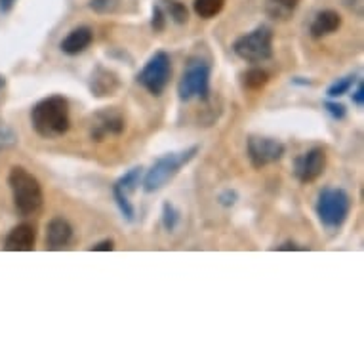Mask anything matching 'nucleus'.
<instances>
[{"instance_id": "11", "label": "nucleus", "mask_w": 364, "mask_h": 364, "mask_svg": "<svg viewBox=\"0 0 364 364\" xmlns=\"http://www.w3.org/2000/svg\"><path fill=\"white\" fill-rule=\"evenodd\" d=\"M73 239L71 223L63 218H54L50 220L46 227V248L48 250H63Z\"/></svg>"}, {"instance_id": "17", "label": "nucleus", "mask_w": 364, "mask_h": 364, "mask_svg": "<svg viewBox=\"0 0 364 364\" xmlns=\"http://www.w3.org/2000/svg\"><path fill=\"white\" fill-rule=\"evenodd\" d=\"M223 6H225V0H195L193 2V10L203 19L215 18L223 10Z\"/></svg>"}, {"instance_id": "20", "label": "nucleus", "mask_w": 364, "mask_h": 364, "mask_svg": "<svg viewBox=\"0 0 364 364\" xmlns=\"http://www.w3.org/2000/svg\"><path fill=\"white\" fill-rule=\"evenodd\" d=\"M269 82V75L263 69H250L245 73V86L248 90H262Z\"/></svg>"}, {"instance_id": "31", "label": "nucleus", "mask_w": 364, "mask_h": 364, "mask_svg": "<svg viewBox=\"0 0 364 364\" xmlns=\"http://www.w3.org/2000/svg\"><path fill=\"white\" fill-rule=\"evenodd\" d=\"M279 250H304V248H301V246L292 245V242H287V245L279 246Z\"/></svg>"}, {"instance_id": "4", "label": "nucleus", "mask_w": 364, "mask_h": 364, "mask_svg": "<svg viewBox=\"0 0 364 364\" xmlns=\"http://www.w3.org/2000/svg\"><path fill=\"white\" fill-rule=\"evenodd\" d=\"M198 153V145H193L187 151L181 153H168V155L161 156L159 161L153 164L147 176L144 179V189L147 193H155L159 189L166 186L168 181L181 170V168L189 164Z\"/></svg>"}, {"instance_id": "15", "label": "nucleus", "mask_w": 364, "mask_h": 364, "mask_svg": "<svg viewBox=\"0 0 364 364\" xmlns=\"http://www.w3.org/2000/svg\"><path fill=\"white\" fill-rule=\"evenodd\" d=\"M341 27V16L334 10H324V12L316 14L315 21L311 23V35L315 38L321 36L332 35Z\"/></svg>"}, {"instance_id": "7", "label": "nucleus", "mask_w": 364, "mask_h": 364, "mask_svg": "<svg viewBox=\"0 0 364 364\" xmlns=\"http://www.w3.org/2000/svg\"><path fill=\"white\" fill-rule=\"evenodd\" d=\"M172 77V61L166 52H156L147 63L144 71L138 75V80L149 90L153 96H161L166 90L168 82Z\"/></svg>"}, {"instance_id": "27", "label": "nucleus", "mask_w": 364, "mask_h": 364, "mask_svg": "<svg viewBox=\"0 0 364 364\" xmlns=\"http://www.w3.org/2000/svg\"><path fill=\"white\" fill-rule=\"evenodd\" d=\"M114 248V242L111 239L107 240H102V242H97V245H94L90 250H94V252H111Z\"/></svg>"}, {"instance_id": "14", "label": "nucleus", "mask_w": 364, "mask_h": 364, "mask_svg": "<svg viewBox=\"0 0 364 364\" xmlns=\"http://www.w3.org/2000/svg\"><path fill=\"white\" fill-rule=\"evenodd\" d=\"M120 82L117 75L113 71H107V69H103V67H97L96 73L92 75V92H94V96L103 97V96H113L114 92L119 90Z\"/></svg>"}, {"instance_id": "16", "label": "nucleus", "mask_w": 364, "mask_h": 364, "mask_svg": "<svg viewBox=\"0 0 364 364\" xmlns=\"http://www.w3.org/2000/svg\"><path fill=\"white\" fill-rule=\"evenodd\" d=\"M301 0H267V14L275 19H288Z\"/></svg>"}, {"instance_id": "19", "label": "nucleus", "mask_w": 364, "mask_h": 364, "mask_svg": "<svg viewBox=\"0 0 364 364\" xmlns=\"http://www.w3.org/2000/svg\"><path fill=\"white\" fill-rule=\"evenodd\" d=\"M162 10L170 16V18L176 21V23L183 25L189 18V14H187V8L179 2V0H164V4H161Z\"/></svg>"}, {"instance_id": "25", "label": "nucleus", "mask_w": 364, "mask_h": 364, "mask_svg": "<svg viewBox=\"0 0 364 364\" xmlns=\"http://www.w3.org/2000/svg\"><path fill=\"white\" fill-rule=\"evenodd\" d=\"M166 25V12L162 10L161 4H156L155 10H153V27L155 31H162Z\"/></svg>"}, {"instance_id": "18", "label": "nucleus", "mask_w": 364, "mask_h": 364, "mask_svg": "<svg viewBox=\"0 0 364 364\" xmlns=\"http://www.w3.org/2000/svg\"><path fill=\"white\" fill-rule=\"evenodd\" d=\"M141 183V168H132L130 172L124 173L122 178L114 183V187L122 191L124 195H132V193L138 189V186Z\"/></svg>"}, {"instance_id": "22", "label": "nucleus", "mask_w": 364, "mask_h": 364, "mask_svg": "<svg viewBox=\"0 0 364 364\" xmlns=\"http://www.w3.org/2000/svg\"><path fill=\"white\" fill-rule=\"evenodd\" d=\"M355 82H357V77H355V75H349V77H343L340 78V80H336V82L328 88V96L330 97L343 96V94H347V92L353 88V84Z\"/></svg>"}, {"instance_id": "29", "label": "nucleus", "mask_w": 364, "mask_h": 364, "mask_svg": "<svg viewBox=\"0 0 364 364\" xmlns=\"http://www.w3.org/2000/svg\"><path fill=\"white\" fill-rule=\"evenodd\" d=\"M363 102H364V88H363V82H358L357 90H355V94H353V103L360 107Z\"/></svg>"}, {"instance_id": "28", "label": "nucleus", "mask_w": 364, "mask_h": 364, "mask_svg": "<svg viewBox=\"0 0 364 364\" xmlns=\"http://www.w3.org/2000/svg\"><path fill=\"white\" fill-rule=\"evenodd\" d=\"M220 203L223 204V206H233V204L237 203V193H235V191H225L220 197Z\"/></svg>"}, {"instance_id": "13", "label": "nucleus", "mask_w": 364, "mask_h": 364, "mask_svg": "<svg viewBox=\"0 0 364 364\" xmlns=\"http://www.w3.org/2000/svg\"><path fill=\"white\" fill-rule=\"evenodd\" d=\"M92 42H94V31L84 25V27L73 29L71 33L61 41V50H63L67 55H78L82 54L86 48H90Z\"/></svg>"}, {"instance_id": "32", "label": "nucleus", "mask_w": 364, "mask_h": 364, "mask_svg": "<svg viewBox=\"0 0 364 364\" xmlns=\"http://www.w3.org/2000/svg\"><path fill=\"white\" fill-rule=\"evenodd\" d=\"M4 88V77H2V75H0V90Z\"/></svg>"}, {"instance_id": "2", "label": "nucleus", "mask_w": 364, "mask_h": 364, "mask_svg": "<svg viewBox=\"0 0 364 364\" xmlns=\"http://www.w3.org/2000/svg\"><path fill=\"white\" fill-rule=\"evenodd\" d=\"M8 186L12 191L14 204L21 215H33L42 208L44 195H42L41 181L27 172L25 168L14 166L8 173Z\"/></svg>"}, {"instance_id": "5", "label": "nucleus", "mask_w": 364, "mask_h": 364, "mask_svg": "<svg viewBox=\"0 0 364 364\" xmlns=\"http://www.w3.org/2000/svg\"><path fill=\"white\" fill-rule=\"evenodd\" d=\"M235 54L248 63H262L273 55V31L262 25L252 33L237 38L233 44Z\"/></svg>"}, {"instance_id": "8", "label": "nucleus", "mask_w": 364, "mask_h": 364, "mask_svg": "<svg viewBox=\"0 0 364 364\" xmlns=\"http://www.w3.org/2000/svg\"><path fill=\"white\" fill-rule=\"evenodd\" d=\"M246 151H248V159L250 164L256 170H262L263 166H269L273 162L281 161L287 147L281 141H277L273 138H259V136H250L248 144H246Z\"/></svg>"}, {"instance_id": "23", "label": "nucleus", "mask_w": 364, "mask_h": 364, "mask_svg": "<svg viewBox=\"0 0 364 364\" xmlns=\"http://www.w3.org/2000/svg\"><path fill=\"white\" fill-rule=\"evenodd\" d=\"M179 223V212L173 208L172 204L166 203L164 204V208H162V225L166 231H173Z\"/></svg>"}, {"instance_id": "30", "label": "nucleus", "mask_w": 364, "mask_h": 364, "mask_svg": "<svg viewBox=\"0 0 364 364\" xmlns=\"http://www.w3.org/2000/svg\"><path fill=\"white\" fill-rule=\"evenodd\" d=\"M16 2H18V0H0V12H10Z\"/></svg>"}, {"instance_id": "10", "label": "nucleus", "mask_w": 364, "mask_h": 364, "mask_svg": "<svg viewBox=\"0 0 364 364\" xmlns=\"http://www.w3.org/2000/svg\"><path fill=\"white\" fill-rule=\"evenodd\" d=\"M124 119L114 109H103L94 114V120L90 124V138L96 141H103L107 136H119L124 132Z\"/></svg>"}, {"instance_id": "21", "label": "nucleus", "mask_w": 364, "mask_h": 364, "mask_svg": "<svg viewBox=\"0 0 364 364\" xmlns=\"http://www.w3.org/2000/svg\"><path fill=\"white\" fill-rule=\"evenodd\" d=\"M113 197H114V200H117V206H119L120 214L124 215L128 221L134 220V215H136V210H134V206H132L130 200H128V195H124V193L119 191L117 187H113Z\"/></svg>"}, {"instance_id": "24", "label": "nucleus", "mask_w": 364, "mask_h": 364, "mask_svg": "<svg viewBox=\"0 0 364 364\" xmlns=\"http://www.w3.org/2000/svg\"><path fill=\"white\" fill-rule=\"evenodd\" d=\"M122 0H90V8L96 14H114Z\"/></svg>"}, {"instance_id": "3", "label": "nucleus", "mask_w": 364, "mask_h": 364, "mask_svg": "<svg viewBox=\"0 0 364 364\" xmlns=\"http://www.w3.org/2000/svg\"><path fill=\"white\" fill-rule=\"evenodd\" d=\"M316 215L326 229L336 231L340 229L351 212V197L343 189L326 187L316 200Z\"/></svg>"}, {"instance_id": "12", "label": "nucleus", "mask_w": 364, "mask_h": 364, "mask_svg": "<svg viewBox=\"0 0 364 364\" xmlns=\"http://www.w3.org/2000/svg\"><path fill=\"white\" fill-rule=\"evenodd\" d=\"M36 231L31 223H21L14 227L10 235L6 237V250L8 252H31L35 248Z\"/></svg>"}, {"instance_id": "6", "label": "nucleus", "mask_w": 364, "mask_h": 364, "mask_svg": "<svg viewBox=\"0 0 364 364\" xmlns=\"http://www.w3.org/2000/svg\"><path fill=\"white\" fill-rule=\"evenodd\" d=\"M210 75H212V67H210L208 61H189V65H187L183 77H181V80H179L178 84L179 100H183V102H189L193 97L208 100Z\"/></svg>"}, {"instance_id": "1", "label": "nucleus", "mask_w": 364, "mask_h": 364, "mask_svg": "<svg viewBox=\"0 0 364 364\" xmlns=\"http://www.w3.org/2000/svg\"><path fill=\"white\" fill-rule=\"evenodd\" d=\"M31 122L41 138H61L71 126L69 102L63 96H50L46 100H41L31 111Z\"/></svg>"}, {"instance_id": "9", "label": "nucleus", "mask_w": 364, "mask_h": 364, "mask_svg": "<svg viewBox=\"0 0 364 364\" xmlns=\"http://www.w3.org/2000/svg\"><path fill=\"white\" fill-rule=\"evenodd\" d=\"M324 170H326V153L321 147H313L304 155H299L294 162V173L301 183H313L323 176Z\"/></svg>"}, {"instance_id": "26", "label": "nucleus", "mask_w": 364, "mask_h": 364, "mask_svg": "<svg viewBox=\"0 0 364 364\" xmlns=\"http://www.w3.org/2000/svg\"><path fill=\"white\" fill-rule=\"evenodd\" d=\"M324 107H326V111H328L330 114H332V117H334V119H343V117H346V107H343V105H341V103H334V102H328L326 103V105H324Z\"/></svg>"}]
</instances>
